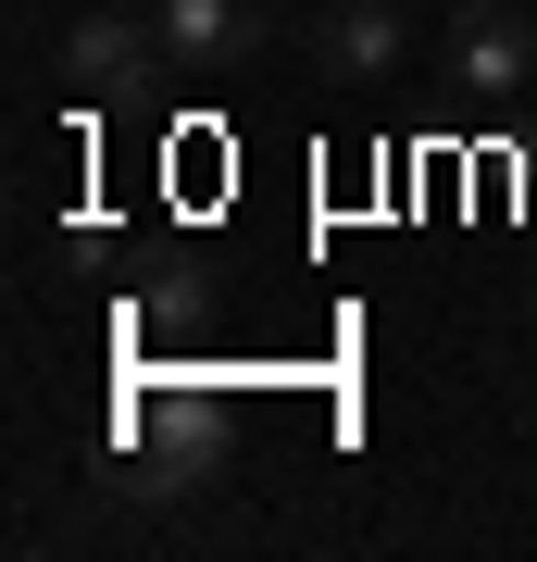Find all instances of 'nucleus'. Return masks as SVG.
<instances>
[{"label": "nucleus", "mask_w": 537, "mask_h": 562, "mask_svg": "<svg viewBox=\"0 0 537 562\" xmlns=\"http://www.w3.org/2000/svg\"><path fill=\"white\" fill-rule=\"evenodd\" d=\"M400 50H413L400 0H325V13H313V63H325V76H350V88L400 76Z\"/></svg>", "instance_id": "4"}, {"label": "nucleus", "mask_w": 537, "mask_h": 562, "mask_svg": "<svg viewBox=\"0 0 537 562\" xmlns=\"http://www.w3.org/2000/svg\"><path fill=\"white\" fill-rule=\"evenodd\" d=\"M150 25L176 76H225V63L262 50V0H150Z\"/></svg>", "instance_id": "2"}, {"label": "nucleus", "mask_w": 537, "mask_h": 562, "mask_svg": "<svg viewBox=\"0 0 537 562\" xmlns=\"http://www.w3.org/2000/svg\"><path fill=\"white\" fill-rule=\"evenodd\" d=\"M51 63H63V76L88 88V101H113V88H138L150 63H163V25H150V13H76Z\"/></svg>", "instance_id": "3"}, {"label": "nucleus", "mask_w": 537, "mask_h": 562, "mask_svg": "<svg viewBox=\"0 0 537 562\" xmlns=\"http://www.w3.org/2000/svg\"><path fill=\"white\" fill-rule=\"evenodd\" d=\"M450 76L476 88V101H513V88L537 76V25L513 13V0H462L450 13Z\"/></svg>", "instance_id": "1"}]
</instances>
